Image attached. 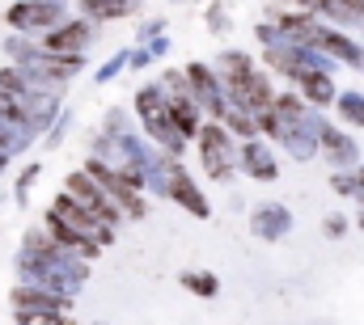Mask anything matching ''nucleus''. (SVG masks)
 Masks as SVG:
<instances>
[{
	"instance_id": "nucleus-1",
	"label": "nucleus",
	"mask_w": 364,
	"mask_h": 325,
	"mask_svg": "<svg viewBox=\"0 0 364 325\" xmlns=\"http://www.w3.org/2000/svg\"><path fill=\"white\" fill-rule=\"evenodd\" d=\"M339 106H343V114H348V119H356V127H364V97L348 93V97H343Z\"/></svg>"
}]
</instances>
